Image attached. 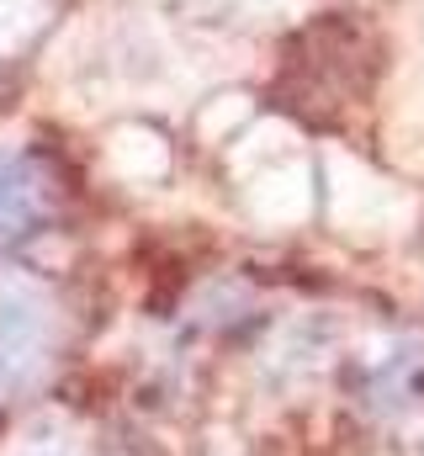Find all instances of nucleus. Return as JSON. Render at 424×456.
Listing matches in <instances>:
<instances>
[{
  "label": "nucleus",
  "mask_w": 424,
  "mask_h": 456,
  "mask_svg": "<svg viewBox=\"0 0 424 456\" xmlns=\"http://www.w3.org/2000/svg\"><path fill=\"white\" fill-rule=\"evenodd\" d=\"M37 350H43V314H37V303L5 297L0 303V398L27 382V371L37 366Z\"/></svg>",
  "instance_id": "obj_2"
},
{
  "label": "nucleus",
  "mask_w": 424,
  "mask_h": 456,
  "mask_svg": "<svg viewBox=\"0 0 424 456\" xmlns=\"http://www.w3.org/2000/svg\"><path fill=\"white\" fill-rule=\"evenodd\" d=\"M48 213V186L43 170L27 154L0 149V255H11L21 239H32Z\"/></svg>",
  "instance_id": "obj_1"
}]
</instances>
